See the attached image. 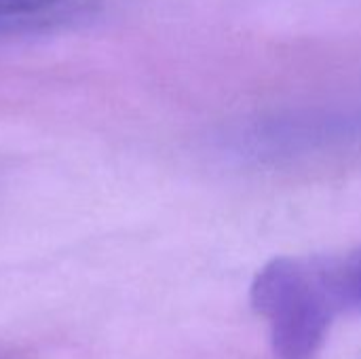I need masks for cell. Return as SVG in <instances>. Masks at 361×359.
I'll list each match as a JSON object with an SVG mask.
<instances>
[{"mask_svg":"<svg viewBox=\"0 0 361 359\" xmlns=\"http://www.w3.org/2000/svg\"><path fill=\"white\" fill-rule=\"evenodd\" d=\"M252 305L269 324L275 358L313 359L332 324L345 313H357L351 258H275L254 277Z\"/></svg>","mask_w":361,"mask_h":359,"instance_id":"1","label":"cell"},{"mask_svg":"<svg viewBox=\"0 0 361 359\" xmlns=\"http://www.w3.org/2000/svg\"><path fill=\"white\" fill-rule=\"evenodd\" d=\"M61 0H0V19H13L23 15H34Z\"/></svg>","mask_w":361,"mask_h":359,"instance_id":"2","label":"cell"},{"mask_svg":"<svg viewBox=\"0 0 361 359\" xmlns=\"http://www.w3.org/2000/svg\"><path fill=\"white\" fill-rule=\"evenodd\" d=\"M353 258V271H355V284H357V298H360V311H361V248L351 252Z\"/></svg>","mask_w":361,"mask_h":359,"instance_id":"3","label":"cell"}]
</instances>
